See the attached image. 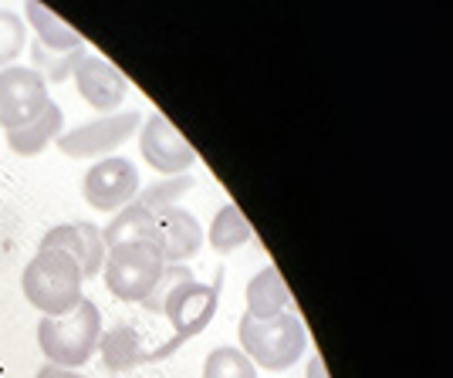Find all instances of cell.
I'll use <instances>...</instances> for the list:
<instances>
[{"label": "cell", "mask_w": 453, "mask_h": 378, "mask_svg": "<svg viewBox=\"0 0 453 378\" xmlns=\"http://www.w3.org/2000/svg\"><path fill=\"white\" fill-rule=\"evenodd\" d=\"M81 284V267L61 250H38L20 274V291L27 304L41 311V318H61L75 311L85 298Z\"/></svg>", "instance_id": "cell-1"}, {"label": "cell", "mask_w": 453, "mask_h": 378, "mask_svg": "<svg viewBox=\"0 0 453 378\" xmlns=\"http://www.w3.org/2000/svg\"><path fill=\"white\" fill-rule=\"evenodd\" d=\"M139 189H142V179H139V170H135L133 159L105 155L95 166H88L85 183H81V196L98 213H119L129 203H135Z\"/></svg>", "instance_id": "cell-8"}, {"label": "cell", "mask_w": 453, "mask_h": 378, "mask_svg": "<svg viewBox=\"0 0 453 378\" xmlns=\"http://www.w3.org/2000/svg\"><path fill=\"white\" fill-rule=\"evenodd\" d=\"M250 237H254V227H250V220H247L244 209L237 207V203H224V207L213 213L210 230H207V244L213 246L220 257L234 253L237 246H244Z\"/></svg>", "instance_id": "cell-18"}, {"label": "cell", "mask_w": 453, "mask_h": 378, "mask_svg": "<svg viewBox=\"0 0 453 378\" xmlns=\"http://www.w3.org/2000/svg\"><path fill=\"white\" fill-rule=\"evenodd\" d=\"M203 378H257V365L241 352V344H217L203 361Z\"/></svg>", "instance_id": "cell-20"}, {"label": "cell", "mask_w": 453, "mask_h": 378, "mask_svg": "<svg viewBox=\"0 0 453 378\" xmlns=\"http://www.w3.org/2000/svg\"><path fill=\"white\" fill-rule=\"evenodd\" d=\"M139 129H142V112L98 115V118L78 125L72 132H61V139H58L55 146L68 159H95L98 163V159L112 155L122 142H129Z\"/></svg>", "instance_id": "cell-6"}, {"label": "cell", "mask_w": 453, "mask_h": 378, "mask_svg": "<svg viewBox=\"0 0 453 378\" xmlns=\"http://www.w3.org/2000/svg\"><path fill=\"white\" fill-rule=\"evenodd\" d=\"M41 250H61L68 253L78 267H81V277L92 281L102 274L105 264V240H102V230L95 223H61L51 227L41 240Z\"/></svg>", "instance_id": "cell-11"}, {"label": "cell", "mask_w": 453, "mask_h": 378, "mask_svg": "<svg viewBox=\"0 0 453 378\" xmlns=\"http://www.w3.org/2000/svg\"><path fill=\"white\" fill-rule=\"evenodd\" d=\"M304 378H328V368H325V359H321V355H308Z\"/></svg>", "instance_id": "cell-23"}, {"label": "cell", "mask_w": 453, "mask_h": 378, "mask_svg": "<svg viewBox=\"0 0 453 378\" xmlns=\"http://www.w3.org/2000/svg\"><path fill=\"white\" fill-rule=\"evenodd\" d=\"M72 78H75V88L81 94V102L92 105L95 112L102 115L119 112V105L129 94V78L122 75L112 61H105L102 55H92L85 48L75 55Z\"/></svg>", "instance_id": "cell-9"}, {"label": "cell", "mask_w": 453, "mask_h": 378, "mask_svg": "<svg viewBox=\"0 0 453 378\" xmlns=\"http://www.w3.org/2000/svg\"><path fill=\"white\" fill-rule=\"evenodd\" d=\"M163 267H166V261H163L156 244H119L105 250L102 281L109 287V294L119 301L142 304L159 281Z\"/></svg>", "instance_id": "cell-5"}, {"label": "cell", "mask_w": 453, "mask_h": 378, "mask_svg": "<svg viewBox=\"0 0 453 378\" xmlns=\"http://www.w3.org/2000/svg\"><path fill=\"white\" fill-rule=\"evenodd\" d=\"M61 129H65V112L58 102H51L35 122H27L18 132H7V146L18 155H41L51 142L61 139Z\"/></svg>", "instance_id": "cell-17"}, {"label": "cell", "mask_w": 453, "mask_h": 378, "mask_svg": "<svg viewBox=\"0 0 453 378\" xmlns=\"http://www.w3.org/2000/svg\"><path fill=\"white\" fill-rule=\"evenodd\" d=\"M102 240L105 250L119 244H156L159 246V223H156V213L139 203H129L126 209H119L109 227L102 230Z\"/></svg>", "instance_id": "cell-15"}, {"label": "cell", "mask_w": 453, "mask_h": 378, "mask_svg": "<svg viewBox=\"0 0 453 378\" xmlns=\"http://www.w3.org/2000/svg\"><path fill=\"white\" fill-rule=\"evenodd\" d=\"M24 18L31 24V31L38 34L35 44H41L44 51H51V55L81 51V34H78L72 24H65L61 18H55L44 4H27V7H24Z\"/></svg>", "instance_id": "cell-16"}, {"label": "cell", "mask_w": 453, "mask_h": 378, "mask_svg": "<svg viewBox=\"0 0 453 378\" xmlns=\"http://www.w3.org/2000/svg\"><path fill=\"white\" fill-rule=\"evenodd\" d=\"M193 186H196V176H193V172H183V176H163L159 183L139 189L135 203L152 209V213H163V209H170V207H180V200H183Z\"/></svg>", "instance_id": "cell-19"}, {"label": "cell", "mask_w": 453, "mask_h": 378, "mask_svg": "<svg viewBox=\"0 0 453 378\" xmlns=\"http://www.w3.org/2000/svg\"><path fill=\"white\" fill-rule=\"evenodd\" d=\"M220 287H224L220 274L210 284L189 277V281L173 287L170 294L163 298V304H159V314L173 324V338L150 348V361L170 359L173 352H180L189 338H196V335L207 331L213 314H217V307H220Z\"/></svg>", "instance_id": "cell-3"}, {"label": "cell", "mask_w": 453, "mask_h": 378, "mask_svg": "<svg viewBox=\"0 0 453 378\" xmlns=\"http://www.w3.org/2000/svg\"><path fill=\"white\" fill-rule=\"evenodd\" d=\"M139 152H142L146 166H152V170L163 172V176H183V172H189L196 166V149L183 139V132L173 125L170 118L159 112L142 118Z\"/></svg>", "instance_id": "cell-10"}, {"label": "cell", "mask_w": 453, "mask_h": 378, "mask_svg": "<svg viewBox=\"0 0 453 378\" xmlns=\"http://www.w3.org/2000/svg\"><path fill=\"white\" fill-rule=\"evenodd\" d=\"M159 223V253L166 264H187L200 253V246L207 240V233L200 227V220L183 207H170L156 213Z\"/></svg>", "instance_id": "cell-12"}, {"label": "cell", "mask_w": 453, "mask_h": 378, "mask_svg": "<svg viewBox=\"0 0 453 378\" xmlns=\"http://www.w3.org/2000/svg\"><path fill=\"white\" fill-rule=\"evenodd\" d=\"M193 277V270H189L187 264H166L163 267V274H159V281H156V287L150 291V298L142 301V307L150 311V314H159V304H163V298L170 294L176 284H183Z\"/></svg>", "instance_id": "cell-22"}, {"label": "cell", "mask_w": 453, "mask_h": 378, "mask_svg": "<svg viewBox=\"0 0 453 378\" xmlns=\"http://www.w3.org/2000/svg\"><path fill=\"white\" fill-rule=\"evenodd\" d=\"M237 335H241V352L257 368H267V372H288L291 365L302 361L304 348H308V331L295 311H284L267 321H254V318L241 314Z\"/></svg>", "instance_id": "cell-4"}, {"label": "cell", "mask_w": 453, "mask_h": 378, "mask_svg": "<svg viewBox=\"0 0 453 378\" xmlns=\"http://www.w3.org/2000/svg\"><path fill=\"white\" fill-rule=\"evenodd\" d=\"M244 314L254 321H267L278 318L284 311H291V287L284 281V274L274 264H265L257 274H250V281L244 287Z\"/></svg>", "instance_id": "cell-13"}, {"label": "cell", "mask_w": 453, "mask_h": 378, "mask_svg": "<svg viewBox=\"0 0 453 378\" xmlns=\"http://www.w3.org/2000/svg\"><path fill=\"white\" fill-rule=\"evenodd\" d=\"M102 338V311L98 304L81 298L75 311L61 318H41L38 321V348L55 368H81L98 352Z\"/></svg>", "instance_id": "cell-2"}, {"label": "cell", "mask_w": 453, "mask_h": 378, "mask_svg": "<svg viewBox=\"0 0 453 378\" xmlns=\"http://www.w3.org/2000/svg\"><path fill=\"white\" fill-rule=\"evenodd\" d=\"M98 355H102V365L109 372H129V368H139V365H150V348H146L142 335L129 321L102 328Z\"/></svg>", "instance_id": "cell-14"}, {"label": "cell", "mask_w": 453, "mask_h": 378, "mask_svg": "<svg viewBox=\"0 0 453 378\" xmlns=\"http://www.w3.org/2000/svg\"><path fill=\"white\" fill-rule=\"evenodd\" d=\"M24 44H27V27L18 11H7L0 7V72L11 68L20 55H24Z\"/></svg>", "instance_id": "cell-21"}, {"label": "cell", "mask_w": 453, "mask_h": 378, "mask_svg": "<svg viewBox=\"0 0 453 378\" xmlns=\"http://www.w3.org/2000/svg\"><path fill=\"white\" fill-rule=\"evenodd\" d=\"M51 105V92L44 75L24 64H11L0 72V129L18 132L27 122H35Z\"/></svg>", "instance_id": "cell-7"}, {"label": "cell", "mask_w": 453, "mask_h": 378, "mask_svg": "<svg viewBox=\"0 0 453 378\" xmlns=\"http://www.w3.org/2000/svg\"><path fill=\"white\" fill-rule=\"evenodd\" d=\"M35 378H88L81 375V372H72V368H55V365H44Z\"/></svg>", "instance_id": "cell-24"}]
</instances>
